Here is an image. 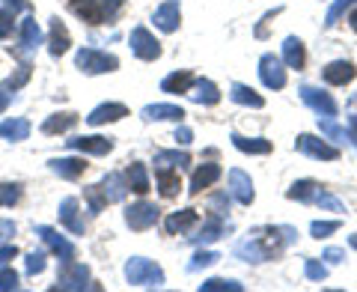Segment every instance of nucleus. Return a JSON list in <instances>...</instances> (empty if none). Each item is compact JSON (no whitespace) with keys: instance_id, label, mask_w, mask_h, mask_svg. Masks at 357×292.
<instances>
[{"instance_id":"nucleus-1","label":"nucleus","mask_w":357,"mask_h":292,"mask_svg":"<svg viewBox=\"0 0 357 292\" xmlns=\"http://www.w3.org/2000/svg\"><path fill=\"white\" fill-rule=\"evenodd\" d=\"M126 277L131 286H146V289H161L164 286V272L161 265H155L152 260L143 256H131L126 263Z\"/></svg>"},{"instance_id":"nucleus-2","label":"nucleus","mask_w":357,"mask_h":292,"mask_svg":"<svg viewBox=\"0 0 357 292\" xmlns=\"http://www.w3.org/2000/svg\"><path fill=\"white\" fill-rule=\"evenodd\" d=\"M119 9H122V0H84V3L75 6V13L84 21H89V24H105V21L116 18Z\"/></svg>"},{"instance_id":"nucleus-3","label":"nucleus","mask_w":357,"mask_h":292,"mask_svg":"<svg viewBox=\"0 0 357 292\" xmlns=\"http://www.w3.org/2000/svg\"><path fill=\"white\" fill-rule=\"evenodd\" d=\"M77 69L86 72V75H102V72H114L119 60L114 57V54H105V51H98V48H81L77 51Z\"/></svg>"},{"instance_id":"nucleus-4","label":"nucleus","mask_w":357,"mask_h":292,"mask_svg":"<svg viewBox=\"0 0 357 292\" xmlns=\"http://www.w3.org/2000/svg\"><path fill=\"white\" fill-rule=\"evenodd\" d=\"M298 93H301V98H304V105H310L319 117H337L340 108L331 98V93H325V89H319V87H312V84H304Z\"/></svg>"},{"instance_id":"nucleus-5","label":"nucleus","mask_w":357,"mask_h":292,"mask_svg":"<svg viewBox=\"0 0 357 292\" xmlns=\"http://www.w3.org/2000/svg\"><path fill=\"white\" fill-rule=\"evenodd\" d=\"M295 149L310 155V159H321V161H337L340 159V149L337 146L325 143L321 138H312V134H301V138L295 140Z\"/></svg>"},{"instance_id":"nucleus-6","label":"nucleus","mask_w":357,"mask_h":292,"mask_svg":"<svg viewBox=\"0 0 357 292\" xmlns=\"http://www.w3.org/2000/svg\"><path fill=\"white\" fill-rule=\"evenodd\" d=\"M131 51L137 54L140 60H158L161 57V42L152 36L146 27H134L131 30Z\"/></svg>"},{"instance_id":"nucleus-7","label":"nucleus","mask_w":357,"mask_h":292,"mask_svg":"<svg viewBox=\"0 0 357 292\" xmlns=\"http://www.w3.org/2000/svg\"><path fill=\"white\" fill-rule=\"evenodd\" d=\"M283 60L274 57V54H262L259 60V78L268 89H283L286 87V69H283Z\"/></svg>"},{"instance_id":"nucleus-8","label":"nucleus","mask_w":357,"mask_h":292,"mask_svg":"<svg viewBox=\"0 0 357 292\" xmlns=\"http://www.w3.org/2000/svg\"><path fill=\"white\" fill-rule=\"evenodd\" d=\"M158 206L155 203H134V206H128L126 209V224L131 230H149V227H155L158 224Z\"/></svg>"},{"instance_id":"nucleus-9","label":"nucleus","mask_w":357,"mask_h":292,"mask_svg":"<svg viewBox=\"0 0 357 292\" xmlns=\"http://www.w3.org/2000/svg\"><path fill=\"white\" fill-rule=\"evenodd\" d=\"M36 233H39V239H42L45 244H48V248H51L54 254H57L63 263L75 260V244H72L69 239H66V235H60V233L54 230V227H45V224H39Z\"/></svg>"},{"instance_id":"nucleus-10","label":"nucleus","mask_w":357,"mask_h":292,"mask_svg":"<svg viewBox=\"0 0 357 292\" xmlns=\"http://www.w3.org/2000/svg\"><path fill=\"white\" fill-rule=\"evenodd\" d=\"M86 280H89L86 265L69 260V263H63V272H60L57 286H54V289H84V286H86Z\"/></svg>"},{"instance_id":"nucleus-11","label":"nucleus","mask_w":357,"mask_h":292,"mask_svg":"<svg viewBox=\"0 0 357 292\" xmlns=\"http://www.w3.org/2000/svg\"><path fill=\"white\" fill-rule=\"evenodd\" d=\"M69 149H77V152H89V155H107L114 149V140L110 138H98V134H89V138H69Z\"/></svg>"},{"instance_id":"nucleus-12","label":"nucleus","mask_w":357,"mask_h":292,"mask_svg":"<svg viewBox=\"0 0 357 292\" xmlns=\"http://www.w3.org/2000/svg\"><path fill=\"white\" fill-rule=\"evenodd\" d=\"M229 194L238 200L241 206H250L253 203V182H250V176L244 173V170H229Z\"/></svg>"},{"instance_id":"nucleus-13","label":"nucleus","mask_w":357,"mask_h":292,"mask_svg":"<svg viewBox=\"0 0 357 292\" xmlns=\"http://www.w3.org/2000/svg\"><path fill=\"white\" fill-rule=\"evenodd\" d=\"M152 21H155V27L164 30V33L178 30V21H182V13H178V3H176V0H167V3H161L158 9H155Z\"/></svg>"},{"instance_id":"nucleus-14","label":"nucleus","mask_w":357,"mask_h":292,"mask_svg":"<svg viewBox=\"0 0 357 292\" xmlns=\"http://www.w3.org/2000/svg\"><path fill=\"white\" fill-rule=\"evenodd\" d=\"M354 75H357V69H354V63H349V60L328 63L325 69H321V78H325L328 84H333V87H345L349 81H354Z\"/></svg>"},{"instance_id":"nucleus-15","label":"nucleus","mask_w":357,"mask_h":292,"mask_svg":"<svg viewBox=\"0 0 357 292\" xmlns=\"http://www.w3.org/2000/svg\"><path fill=\"white\" fill-rule=\"evenodd\" d=\"M122 117H128V108L119 105V102H107V105H98L93 114L86 117L89 126H105V122H116Z\"/></svg>"},{"instance_id":"nucleus-16","label":"nucleus","mask_w":357,"mask_h":292,"mask_svg":"<svg viewBox=\"0 0 357 292\" xmlns=\"http://www.w3.org/2000/svg\"><path fill=\"white\" fill-rule=\"evenodd\" d=\"M102 191H105V197H107V203H119V200H126L128 194V176H122V173H107L105 176V182H102Z\"/></svg>"},{"instance_id":"nucleus-17","label":"nucleus","mask_w":357,"mask_h":292,"mask_svg":"<svg viewBox=\"0 0 357 292\" xmlns=\"http://www.w3.org/2000/svg\"><path fill=\"white\" fill-rule=\"evenodd\" d=\"M283 63L289 66V69H304L307 51H304V42H301L298 36H286V42H283Z\"/></svg>"},{"instance_id":"nucleus-18","label":"nucleus","mask_w":357,"mask_h":292,"mask_svg":"<svg viewBox=\"0 0 357 292\" xmlns=\"http://www.w3.org/2000/svg\"><path fill=\"white\" fill-rule=\"evenodd\" d=\"M69 45H72V39H69V30H66V24H63L60 18H54V21H51V39H48V51L54 54V57H60V54L69 51Z\"/></svg>"},{"instance_id":"nucleus-19","label":"nucleus","mask_w":357,"mask_h":292,"mask_svg":"<svg viewBox=\"0 0 357 292\" xmlns=\"http://www.w3.org/2000/svg\"><path fill=\"white\" fill-rule=\"evenodd\" d=\"M77 197H66L63 203H60V221H63V227H69L75 235H81L84 233V221L77 218Z\"/></svg>"},{"instance_id":"nucleus-20","label":"nucleus","mask_w":357,"mask_h":292,"mask_svg":"<svg viewBox=\"0 0 357 292\" xmlns=\"http://www.w3.org/2000/svg\"><path fill=\"white\" fill-rule=\"evenodd\" d=\"M191 98L197 105H218L220 102V89L208 81V78H199V81H194L191 87Z\"/></svg>"},{"instance_id":"nucleus-21","label":"nucleus","mask_w":357,"mask_h":292,"mask_svg":"<svg viewBox=\"0 0 357 292\" xmlns=\"http://www.w3.org/2000/svg\"><path fill=\"white\" fill-rule=\"evenodd\" d=\"M194 224H197V209H182V212H173V215L164 221V230L176 235V233H188Z\"/></svg>"},{"instance_id":"nucleus-22","label":"nucleus","mask_w":357,"mask_h":292,"mask_svg":"<svg viewBox=\"0 0 357 292\" xmlns=\"http://www.w3.org/2000/svg\"><path fill=\"white\" fill-rule=\"evenodd\" d=\"M220 179V167L218 164H203V167H197L194 170V176H191V194H199L203 188H208L211 182H218Z\"/></svg>"},{"instance_id":"nucleus-23","label":"nucleus","mask_w":357,"mask_h":292,"mask_svg":"<svg viewBox=\"0 0 357 292\" xmlns=\"http://www.w3.org/2000/svg\"><path fill=\"white\" fill-rule=\"evenodd\" d=\"M143 119H146V122H155V119H176V122H182L185 110L178 105H149V108H143Z\"/></svg>"},{"instance_id":"nucleus-24","label":"nucleus","mask_w":357,"mask_h":292,"mask_svg":"<svg viewBox=\"0 0 357 292\" xmlns=\"http://www.w3.org/2000/svg\"><path fill=\"white\" fill-rule=\"evenodd\" d=\"M197 78L191 72H173V75H167L164 81H161V89L164 93H191V87H194Z\"/></svg>"},{"instance_id":"nucleus-25","label":"nucleus","mask_w":357,"mask_h":292,"mask_svg":"<svg viewBox=\"0 0 357 292\" xmlns=\"http://www.w3.org/2000/svg\"><path fill=\"white\" fill-rule=\"evenodd\" d=\"M42 45V27L36 24V18L21 21V51H36Z\"/></svg>"},{"instance_id":"nucleus-26","label":"nucleus","mask_w":357,"mask_h":292,"mask_svg":"<svg viewBox=\"0 0 357 292\" xmlns=\"http://www.w3.org/2000/svg\"><path fill=\"white\" fill-rule=\"evenodd\" d=\"M232 143H236V149L248 152V155H268L271 152V140H265V138H244V134H232Z\"/></svg>"},{"instance_id":"nucleus-27","label":"nucleus","mask_w":357,"mask_h":292,"mask_svg":"<svg viewBox=\"0 0 357 292\" xmlns=\"http://www.w3.org/2000/svg\"><path fill=\"white\" fill-rule=\"evenodd\" d=\"M51 170L63 176V179H77L86 170V161L84 159H54L51 161Z\"/></svg>"},{"instance_id":"nucleus-28","label":"nucleus","mask_w":357,"mask_h":292,"mask_svg":"<svg viewBox=\"0 0 357 292\" xmlns=\"http://www.w3.org/2000/svg\"><path fill=\"white\" fill-rule=\"evenodd\" d=\"M223 235V218L220 215H211L208 221H206V227L199 230L197 235H191V242L194 244H211V242H218Z\"/></svg>"},{"instance_id":"nucleus-29","label":"nucleus","mask_w":357,"mask_h":292,"mask_svg":"<svg viewBox=\"0 0 357 292\" xmlns=\"http://www.w3.org/2000/svg\"><path fill=\"white\" fill-rule=\"evenodd\" d=\"M158 170V188H161V197H176L182 182H178V170L176 167H155Z\"/></svg>"},{"instance_id":"nucleus-30","label":"nucleus","mask_w":357,"mask_h":292,"mask_svg":"<svg viewBox=\"0 0 357 292\" xmlns=\"http://www.w3.org/2000/svg\"><path fill=\"white\" fill-rule=\"evenodd\" d=\"M319 182H312V179H301L289 188V200H298V203H316V194H319Z\"/></svg>"},{"instance_id":"nucleus-31","label":"nucleus","mask_w":357,"mask_h":292,"mask_svg":"<svg viewBox=\"0 0 357 292\" xmlns=\"http://www.w3.org/2000/svg\"><path fill=\"white\" fill-rule=\"evenodd\" d=\"M229 96H232V102H238L244 108H262L265 105V98L259 93H253L250 87H244V84H232L229 87Z\"/></svg>"},{"instance_id":"nucleus-32","label":"nucleus","mask_w":357,"mask_h":292,"mask_svg":"<svg viewBox=\"0 0 357 292\" xmlns=\"http://www.w3.org/2000/svg\"><path fill=\"white\" fill-rule=\"evenodd\" d=\"M27 134H30V122H27L24 117L0 122V138H9V140H27Z\"/></svg>"},{"instance_id":"nucleus-33","label":"nucleus","mask_w":357,"mask_h":292,"mask_svg":"<svg viewBox=\"0 0 357 292\" xmlns=\"http://www.w3.org/2000/svg\"><path fill=\"white\" fill-rule=\"evenodd\" d=\"M75 126H77V114H54V117L45 119L42 131L45 134H63V131H69Z\"/></svg>"},{"instance_id":"nucleus-34","label":"nucleus","mask_w":357,"mask_h":292,"mask_svg":"<svg viewBox=\"0 0 357 292\" xmlns=\"http://www.w3.org/2000/svg\"><path fill=\"white\" fill-rule=\"evenodd\" d=\"M126 176H128V188L131 191H137V194H146V191H149V170H146V164H131Z\"/></svg>"},{"instance_id":"nucleus-35","label":"nucleus","mask_w":357,"mask_h":292,"mask_svg":"<svg viewBox=\"0 0 357 292\" xmlns=\"http://www.w3.org/2000/svg\"><path fill=\"white\" fill-rule=\"evenodd\" d=\"M191 164V155L188 152H158L155 155V167H188Z\"/></svg>"},{"instance_id":"nucleus-36","label":"nucleus","mask_w":357,"mask_h":292,"mask_svg":"<svg viewBox=\"0 0 357 292\" xmlns=\"http://www.w3.org/2000/svg\"><path fill=\"white\" fill-rule=\"evenodd\" d=\"M244 286L238 280H223V277H211L206 284H199V292H241Z\"/></svg>"},{"instance_id":"nucleus-37","label":"nucleus","mask_w":357,"mask_h":292,"mask_svg":"<svg viewBox=\"0 0 357 292\" xmlns=\"http://www.w3.org/2000/svg\"><path fill=\"white\" fill-rule=\"evenodd\" d=\"M30 63H21L18 66V69H15V75H9L6 78V81H3V89H9V93H15V89H21V87H24L27 81H30Z\"/></svg>"},{"instance_id":"nucleus-38","label":"nucleus","mask_w":357,"mask_h":292,"mask_svg":"<svg viewBox=\"0 0 357 292\" xmlns=\"http://www.w3.org/2000/svg\"><path fill=\"white\" fill-rule=\"evenodd\" d=\"M319 129H321V134H325L328 140H337V143L345 140V129H340L337 122H333V117H319Z\"/></svg>"},{"instance_id":"nucleus-39","label":"nucleus","mask_w":357,"mask_h":292,"mask_svg":"<svg viewBox=\"0 0 357 292\" xmlns=\"http://www.w3.org/2000/svg\"><path fill=\"white\" fill-rule=\"evenodd\" d=\"M218 260H220V256H218L215 251H197V254H194V260L188 263V272L194 275V272H199V268H208V265H215Z\"/></svg>"},{"instance_id":"nucleus-40","label":"nucleus","mask_w":357,"mask_h":292,"mask_svg":"<svg viewBox=\"0 0 357 292\" xmlns=\"http://www.w3.org/2000/svg\"><path fill=\"white\" fill-rule=\"evenodd\" d=\"M86 200H89V212L93 215H98L105 206H107V197H105V191L102 185H93V188H86Z\"/></svg>"},{"instance_id":"nucleus-41","label":"nucleus","mask_w":357,"mask_h":292,"mask_svg":"<svg viewBox=\"0 0 357 292\" xmlns=\"http://www.w3.org/2000/svg\"><path fill=\"white\" fill-rule=\"evenodd\" d=\"M316 206H319V209H328V212H345L342 200L333 197V194H328V191H319V194H316Z\"/></svg>"},{"instance_id":"nucleus-42","label":"nucleus","mask_w":357,"mask_h":292,"mask_svg":"<svg viewBox=\"0 0 357 292\" xmlns=\"http://www.w3.org/2000/svg\"><path fill=\"white\" fill-rule=\"evenodd\" d=\"M351 3H357V0H333V6L328 9V18H325V27H333L337 21L342 18V13L349 9Z\"/></svg>"},{"instance_id":"nucleus-43","label":"nucleus","mask_w":357,"mask_h":292,"mask_svg":"<svg viewBox=\"0 0 357 292\" xmlns=\"http://www.w3.org/2000/svg\"><path fill=\"white\" fill-rule=\"evenodd\" d=\"M340 230V221H316L310 227V233H312V239H328L331 233H337Z\"/></svg>"},{"instance_id":"nucleus-44","label":"nucleus","mask_w":357,"mask_h":292,"mask_svg":"<svg viewBox=\"0 0 357 292\" xmlns=\"http://www.w3.org/2000/svg\"><path fill=\"white\" fill-rule=\"evenodd\" d=\"M304 275H307L310 280H325V277H328V265H321L319 260H307V263H304Z\"/></svg>"},{"instance_id":"nucleus-45","label":"nucleus","mask_w":357,"mask_h":292,"mask_svg":"<svg viewBox=\"0 0 357 292\" xmlns=\"http://www.w3.org/2000/svg\"><path fill=\"white\" fill-rule=\"evenodd\" d=\"M18 197H21L18 185H0V206H13Z\"/></svg>"},{"instance_id":"nucleus-46","label":"nucleus","mask_w":357,"mask_h":292,"mask_svg":"<svg viewBox=\"0 0 357 292\" xmlns=\"http://www.w3.org/2000/svg\"><path fill=\"white\" fill-rule=\"evenodd\" d=\"M18 275L13 272V268H0V292H6V289H18Z\"/></svg>"},{"instance_id":"nucleus-47","label":"nucleus","mask_w":357,"mask_h":292,"mask_svg":"<svg viewBox=\"0 0 357 292\" xmlns=\"http://www.w3.org/2000/svg\"><path fill=\"white\" fill-rule=\"evenodd\" d=\"M15 27V13H9V9H0V39H6L9 33Z\"/></svg>"},{"instance_id":"nucleus-48","label":"nucleus","mask_w":357,"mask_h":292,"mask_svg":"<svg viewBox=\"0 0 357 292\" xmlns=\"http://www.w3.org/2000/svg\"><path fill=\"white\" fill-rule=\"evenodd\" d=\"M208 209L215 212V215H223V212H229V194H227V191H220V194H215V197H211Z\"/></svg>"},{"instance_id":"nucleus-49","label":"nucleus","mask_w":357,"mask_h":292,"mask_svg":"<svg viewBox=\"0 0 357 292\" xmlns=\"http://www.w3.org/2000/svg\"><path fill=\"white\" fill-rule=\"evenodd\" d=\"M45 272V254L36 251V254H30L27 256V275H42Z\"/></svg>"},{"instance_id":"nucleus-50","label":"nucleus","mask_w":357,"mask_h":292,"mask_svg":"<svg viewBox=\"0 0 357 292\" xmlns=\"http://www.w3.org/2000/svg\"><path fill=\"white\" fill-rule=\"evenodd\" d=\"M321 260H328V263L337 265V263H342V260H345V251H342V248H328L325 254H321Z\"/></svg>"},{"instance_id":"nucleus-51","label":"nucleus","mask_w":357,"mask_h":292,"mask_svg":"<svg viewBox=\"0 0 357 292\" xmlns=\"http://www.w3.org/2000/svg\"><path fill=\"white\" fill-rule=\"evenodd\" d=\"M15 244H0V268H3L9 260H15Z\"/></svg>"},{"instance_id":"nucleus-52","label":"nucleus","mask_w":357,"mask_h":292,"mask_svg":"<svg viewBox=\"0 0 357 292\" xmlns=\"http://www.w3.org/2000/svg\"><path fill=\"white\" fill-rule=\"evenodd\" d=\"M9 235H15V224L6 221V218H0V239H9Z\"/></svg>"},{"instance_id":"nucleus-53","label":"nucleus","mask_w":357,"mask_h":292,"mask_svg":"<svg viewBox=\"0 0 357 292\" xmlns=\"http://www.w3.org/2000/svg\"><path fill=\"white\" fill-rule=\"evenodd\" d=\"M176 140L182 143V146H188V143L194 140V131H191V129H185V126H182V129H176Z\"/></svg>"},{"instance_id":"nucleus-54","label":"nucleus","mask_w":357,"mask_h":292,"mask_svg":"<svg viewBox=\"0 0 357 292\" xmlns=\"http://www.w3.org/2000/svg\"><path fill=\"white\" fill-rule=\"evenodd\" d=\"M349 140H354V146H357V114L349 117Z\"/></svg>"},{"instance_id":"nucleus-55","label":"nucleus","mask_w":357,"mask_h":292,"mask_svg":"<svg viewBox=\"0 0 357 292\" xmlns=\"http://www.w3.org/2000/svg\"><path fill=\"white\" fill-rule=\"evenodd\" d=\"M9 6H13V13H18V9H30V3L27 0H6Z\"/></svg>"},{"instance_id":"nucleus-56","label":"nucleus","mask_w":357,"mask_h":292,"mask_svg":"<svg viewBox=\"0 0 357 292\" xmlns=\"http://www.w3.org/2000/svg\"><path fill=\"white\" fill-rule=\"evenodd\" d=\"M9 98H13V93H9V89H3V87H0V110H3V108L9 105Z\"/></svg>"},{"instance_id":"nucleus-57","label":"nucleus","mask_w":357,"mask_h":292,"mask_svg":"<svg viewBox=\"0 0 357 292\" xmlns=\"http://www.w3.org/2000/svg\"><path fill=\"white\" fill-rule=\"evenodd\" d=\"M349 21H351V27L357 30V9H354V13H351V15H349Z\"/></svg>"},{"instance_id":"nucleus-58","label":"nucleus","mask_w":357,"mask_h":292,"mask_svg":"<svg viewBox=\"0 0 357 292\" xmlns=\"http://www.w3.org/2000/svg\"><path fill=\"white\" fill-rule=\"evenodd\" d=\"M349 244H351V248L357 251V235H351V239H349Z\"/></svg>"}]
</instances>
